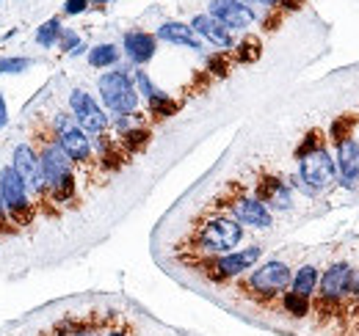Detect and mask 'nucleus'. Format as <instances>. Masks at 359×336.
Returning a JSON list of instances; mask_svg holds the SVG:
<instances>
[{
	"label": "nucleus",
	"instance_id": "nucleus-14",
	"mask_svg": "<svg viewBox=\"0 0 359 336\" xmlns=\"http://www.w3.org/2000/svg\"><path fill=\"white\" fill-rule=\"evenodd\" d=\"M208 14H213L219 22H224L229 31H246L257 20V14L246 3H238V0H210Z\"/></svg>",
	"mask_w": 359,
	"mask_h": 336
},
{
	"label": "nucleus",
	"instance_id": "nucleus-13",
	"mask_svg": "<svg viewBox=\"0 0 359 336\" xmlns=\"http://www.w3.org/2000/svg\"><path fill=\"white\" fill-rule=\"evenodd\" d=\"M255 196L276 212H287L293 210V193H290V185L273 174H260L257 182H255Z\"/></svg>",
	"mask_w": 359,
	"mask_h": 336
},
{
	"label": "nucleus",
	"instance_id": "nucleus-12",
	"mask_svg": "<svg viewBox=\"0 0 359 336\" xmlns=\"http://www.w3.org/2000/svg\"><path fill=\"white\" fill-rule=\"evenodd\" d=\"M69 108H72V116H75V122L83 132L97 138V135H102L108 130V116H105V111L97 105V99L91 97L89 91L72 88L69 91Z\"/></svg>",
	"mask_w": 359,
	"mask_h": 336
},
{
	"label": "nucleus",
	"instance_id": "nucleus-15",
	"mask_svg": "<svg viewBox=\"0 0 359 336\" xmlns=\"http://www.w3.org/2000/svg\"><path fill=\"white\" fill-rule=\"evenodd\" d=\"M191 28L199 39H208L210 44L222 47V50H232L235 47V39H232V31L226 28L224 22H219L213 14H196L191 20Z\"/></svg>",
	"mask_w": 359,
	"mask_h": 336
},
{
	"label": "nucleus",
	"instance_id": "nucleus-21",
	"mask_svg": "<svg viewBox=\"0 0 359 336\" xmlns=\"http://www.w3.org/2000/svg\"><path fill=\"white\" fill-rule=\"evenodd\" d=\"M149 144V130L147 127H130V130H125L122 135H119V146L125 149V152H141L144 146Z\"/></svg>",
	"mask_w": 359,
	"mask_h": 336
},
{
	"label": "nucleus",
	"instance_id": "nucleus-23",
	"mask_svg": "<svg viewBox=\"0 0 359 336\" xmlns=\"http://www.w3.org/2000/svg\"><path fill=\"white\" fill-rule=\"evenodd\" d=\"M147 105H149V113H152L155 119H166V116L177 113V102H175L166 91H158L152 99H147Z\"/></svg>",
	"mask_w": 359,
	"mask_h": 336
},
{
	"label": "nucleus",
	"instance_id": "nucleus-19",
	"mask_svg": "<svg viewBox=\"0 0 359 336\" xmlns=\"http://www.w3.org/2000/svg\"><path fill=\"white\" fill-rule=\"evenodd\" d=\"M290 290L304 295V298H313L315 290H318V267H315V265H302V267L293 273Z\"/></svg>",
	"mask_w": 359,
	"mask_h": 336
},
{
	"label": "nucleus",
	"instance_id": "nucleus-20",
	"mask_svg": "<svg viewBox=\"0 0 359 336\" xmlns=\"http://www.w3.org/2000/svg\"><path fill=\"white\" fill-rule=\"evenodd\" d=\"M122 50L116 44H97L89 50V64L94 69H105V66H114L119 61Z\"/></svg>",
	"mask_w": 359,
	"mask_h": 336
},
{
	"label": "nucleus",
	"instance_id": "nucleus-25",
	"mask_svg": "<svg viewBox=\"0 0 359 336\" xmlns=\"http://www.w3.org/2000/svg\"><path fill=\"white\" fill-rule=\"evenodd\" d=\"M89 323L86 320H78V317H64L53 326V336H86Z\"/></svg>",
	"mask_w": 359,
	"mask_h": 336
},
{
	"label": "nucleus",
	"instance_id": "nucleus-28",
	"mask_svg": "<svg viewBox=\"0 0 359 336\" xmlns=\"http://www.w3.org/2000/svg\"><path fill=\"white\" fill-rule=\"evenodd\" d=\"M318 146H323V138H320V132H310L304 141H302V146L296 149V160L302 158V155H307V152H313Z\"/></svg>",
	"mask_w": 359,
	"mask_h": 336
},
{
	"label": "nucleus",
	"instance_id": "nucleus-11",
	"mask_svg": "<svg viewBox=\"0 0 359 336\" xmlns=\"http://www.w3.org/2000/svg\"><path fill=\"white\" fill-rule=\"evenodd\" d=\"M348 262H334L332 267L323 270V276L318 279V290H315V309L320 317L334 314V309L346 300V284H348Z\"/></svg>",
	"mask_w": 359,
	"mask_h": 336
},
{
	"label": "nucleus",
	"instance_id": "nucleus-22",
	"mask_svg": "<svg viewBox=\"0 0 359 336\" xmlns=\"http://www.w3.org/2000/svg\"><path fill=\"white\" fill-rule=\"evenodd\" d=\"M310 300H313V298H304V295L287 290V293H282V309H285L290 317H307V314H310Z\"/></svg>",
	"mask_w": 359,
	"mask_h": 336
},
{
	"label": "nucleus",
	"instance_id": "nucleus-18",
	"mask_svg": "<svg viewBox=\"0 0 359 336\" xmlns=\"http://www.w3.org/2000/svg\"><path fill=\"white\" fill-rule=\"evenodd\" d=\"M158 39H163V42L169 44H180V47H188V50H205L202 47V39L194 34V28L191 25H185V22H163L161 28H158Z\"/></svg>",
	"mask_w": 359,
	"mask_h": 336
},
{
	"label": "nucleus",
	"instance_id": "nucleus-17",
	"mask_svg": "<svg viewBox=\"0 0 359 336\" xmlns=\"http://www.w3.org/2000/svg\"><path fill=\"white\" fill-rule=\"evenodd\" d=\"M122 47H125V55L133 61L135 66H144V64L152 61V55L158 50V36H152L147 31H130V34H125Z\"/></svg>",
	"mask_w": 359,
	"mask_h": 336
},
{
	"label": "nucleus",
	"instance_id": "nucleus-27",
	"mask_svg": "<svg viewBox=\"0 0 359 336\" xmlns=\"http://www.w3.org/2000/svg\"><path fill=\"white\" fill-rule=\"evenodd\" d=\"M351 130H354V116H348V113H346V116H340V119H334V122H332L329 135H332L337 144H343L346 138H354V135H351Z\"/></svg>",
	"mask_w": 359,
	"mask_h": 336
},
{
	"label": "nucleus",
	"instance_id": "nucleus-6",
	"mask_svg": "<svg viewBox=\"0 0 359 336\" xmlns=\"http://www.w3.org/2000/svg\"><path fill=\"white\" fill-rule=\"evenodd\" d=\"M290 281H293V270L282 259H269L252 270V276L243 284V293L255 300H271V298L287 293Z\"/></svg>",
	"mask_w": 359,
	"mask_h": 336
},
{
	"label": "nucleus",
	"instance_id": "nucleus-24",
	"mask_svg": "<svg viewBox=\"0 0 359 336\" xmlns=\"http://www.w3.org/2000/svg\"><path fill=\"white\" fill-rule=\"evenodd\" d=\"M61 20L58 17H53V20H47L42 28H36V44L39 47H58V39H61Z\"/></svg>",
	"mask_w": 359,
	"mask_h": 336
},
{
	"label": "nucleus",
	"instance_id": "nucleus-1",
	"mask_svg": "<svg viewBox=\"0 0 359 336\" xmlns=\"http://www.w3.org/2000/svg\"><path fill=\"white\" fill-rule=\"evenodd\" d=\"M36 152H39V163L45 174L47 196L53 204H64L69 207L78 199V176H75V163L61 152L58 141L53 138V132H45L36 138Z\"/></svg>",
	"mask_w": 359,
	"mask_h": 336
},
{
	"label": "nucleus",
	"instance_id": "nucleus-3",
	"mask_svg": "<svg viewBox=\"0 0 359 336\" xmlns=\"http://www.w3.org/2000/svg\"><path fill=\"white\" fill-rule=\"evenodd\" d=\"M11 168L17 171V176L25 182L36 210L53 212V202L47 196V185H45V174H42V163H39V152L34 144H20L14 146V155H11Z\"/></svg>",
	"mask_w": 359,
	"mask_h": 336
},
{
	"label": "nucleus",
	"instance_id": "nucleus-16",
	"mask_svg": "<svg viewBox=\"0 0 359 336\" xmlns=\"http://www.w3.org/2000/svg\"><path fill=\"white\" fill-rule=\"evenodd\" d=\"M337 174L343 179L346 188L359 185V141L357 138H346L343 144H337Z\"/></svg>",
	"mask_w": 359,
	"mask_h": 336
},
{
	"label": "nucleus",
	"instance_id": "nucleus-35",
	"mask_svg": "<svg viewBox=\"0 0 359 336\" xmlns=\"http://www.w3.org/2000/svg\"><path fill=\"white\" fill-rule=\"evenodd\" d=\"M86 50H89V47H86V44L81 42V44H78V47H75V50H72V52H69V55H83Z\"/></svg>",
	"mask_w": 359,
	"mask_h": 336
},
{
	"label": "nucleus",
	"instance_id": "nucleus-31",
	"mask_svg": "<svg viewBox=\"0 0 359 336\" xmlns=\"http://www.w3.org/2000/svg\"><path fill=\"white\" fill-rule=\"evenodd\" d=\"M346 298H359V267H351L348 284H346Z\"/></svg>",
	"mask_w": 359,
	"mask_h": 336
},
{
	"label": "nucleus",
	"instance_id": "nucleus-33",
	"mask_svg": "<svg viewBox=\"0 0 359 336\" xmlns=\"http://www.w3.org/2000/svg\"><path fill=\"white\" fill-rule=\"evenodd\" d=\"M238 3H257V6H266V8H276V6H282L285 0H238Z\"/></svg>",
	"mask_w": 359,
	"mask_h": 336
},
{
	"label": "nucleus",
	"instance_id": "nucleus-34",
	"mask_svg": "<svg viewBox=\"0 0 359 336\" xmlns=\"http://www.w3.org/2000/svg\"><path fill=\"white\" fill-rule=\"evenodd\" d=\"M8 125V111H6V97L0 94V130Z\"/></svg>",
	"mask_w": 359,
	"mask_h": 336
},
{
	"label": "nucleus",
	"instance_id": "nucleus-30",
	"mask_svg": "<svg viewBox=\"0 0 359 336\" xmlns=\"http://www.w3.org/2000/svg\"><path fill=\"white\" fill-rule=\"evenodd\" d=\"M14 232H17V226H14V220L8 218L6 204H3V199H0V234H14Z\"/></svg>",
	"mask_w": 359,
	"mask_h": 336
},
{
	"label": "nucleus",
	"instance_id": "nucleus-8",
	"mask_svg": "<svg viewBox=\"0 0 359 336\" xmlns=\"http://www.w3.org/2000/svg\"><path fill=\"white\" fill-rule=\"evenodd\" d=\"M0 199L6 204L8 218L14 220V226H31L36 218V204L25 188V182L17 176V171L11 166L0 168Z\"/></svg>",
	"mask_w": 359,
	"mask_h": 336
},
{
	"label": "nucleus",
	"instance_id": "nucleus-9",
	"mask_svg": "<svg viewBox=\"0 0 359 336\" xmlns=\"http://www.w3.org/2000/svg\"><path fill=\"white\" fill-rule=\"evenodd\" d=\"M53 135L61 146V152L75 163V166H91L94 160V146H91L89 132H83L72 113H55L53 116Z\"/></svg>",
	"mask_w": 359,
	"mask_h": 336
},
{
	"label": "nucleus",
	"instance_id": "nucleus-26",
	"mask_svg": "<svg viewBox=\"0 0 359 336\" xmlns=\"http://www.w3.org/2000/svg\"><path fill=\"white\" fill-rule=\"evenodd\" d=\"M34 66V58H25V55H8V58H0V75H22Z\"/></svg>",
	"mask_w": 359,
	"mask_h": 336
},
{
	"label": "nucleus",
	"instance_id": "nucleus-32",
	"mask_svg": "<svg viewBox=\"0 0 359 336\" xmlns=\"http://www.w3.org/2000/svg\"><path fill=\"white\" fill-rule=\"evenodd\" d=\"M89 3L91 0H67V3H64V14H72V17H75V14H83V11L89 8Z\"/></svg>",
	"mask_w": 359,
	"mask_h": 336
},
{
	"label": "nucleus",
	"instance_id": "nucleus-5",
	"mask_svg": "<svg viewBox=\"0 0 359 336\" xmlns=\"http://www.w3.org/2000/svg\"><path fill=\"white\" fill-rule=\"evenodd\" d=\"M97 88H100L102 105H105L114 116L135 113V108H138V88H135V78H130L128 69L105 72V75L97 80Z\"/></svg>",
	"mask_w": 359,
	"mask_h": 336
},
{
	"label": "nucleus",
	"instance_id": "nucleus-37",
	"mask_svg": "<svg viewBox=\"0 0 359 336\" xmlns=\"http://www.w3.org/2000/svg\"><path fill=\"white\" fill-rule=\"evenodd\" d=\"M94 6H105V3H111V0H91Z\"/></svg>",
	"mask_w": 359,
	"mask_h": 336
},
{
	"label": "nucleus",
	"instance_id": "nucleus-10",
	"mask_svg": "<svg viewBox=\"0 0 359 336\" xmlns=\"http://www.w3.org/2000/svg\"><path fill=\"white\" fill-rule=\"evenodd\" d=\"M216 207H222L226 212V218L238 220L241 226H252V229H269V226H273V212L255 193H246L241 188L232 190Z\"/></svg>",
	"mask_w": 359,
	"mask_h": 336
},
{
	"label": "nucleus",
	"instance_id": "nucleus-29",
	"mask_svg": "<svg viewBox=\"0 0 359 336\" xmlns=\"http://www.w3.org/2000/svg\"><path fill=\"white\" fill-rule=\"evenodd\" d=\"M78 44H81V39H78V34H75L72 28H64V31H61V39H58V47H61L64 52H72V50H75Z\"/></svg>",
	"mask_w": 359,
	"mask_h": 336
},
{
	"label": "nucleus",
	"instance_id": "nucleus-4",
	"mask_svg": "<svg viewBox=\"0 0 359 336\" xmlns=\"http://www.w3.org/2000/svg\"><path fill=\"white\" fill-rule=\"evenodd\" d=\"M334 179H337V163L332 160L326 146H318L299 158V176H293V185H299L304 193L315 196V193L332 188Z\"/></svg>",
	"mask_w": 359,
	"mask_h": 336
},
{
	"label": "nucleus",
	"instance_id": "nucleus-36",
	"mask_svg": "<svg viewBox=\"0 0 359 336\" xmlns=\"http://www.w3.org/2000/svg\"><path fill=\"white\" fill-rule=\"evenodd\" d=\"M105 336H130V334L122 331V328H111V331H105Z\"/></svg>",
	"mask_w": 359,
	"mask_h": 336
},
{
	"label": "nucleus",
	"instance_id": "nucleus-2",
	"mask_svg": "<svg viewBox=\"0 0 359 336\" xmlns=\"http://www.w3.org/2000/svg\"><path fill=\"white\" fill-rule=\"evenodd\" d=\"M243 240V226L226 215H210L196 223L191 234V251L199 256H219V253L235 251Z\"/></svg>",
	"mask_w": 359,
	"mask_h": 336
},
{
	"label": "nucleus",
	"instance_id": "nucleus-38",
	"mask_svg": "<svg viewBox=\"0 0 359 336\" xmlns=\"http://www.w3.org/2000/svg\"><path fill=\"white\" fill-rule=\"evenodd\" d=\"M293 3H296V0H285V6H290V8H293Z\"/></svg>",
	"mask_w": 359,
	"mask_h": 336
},
{
	"label": "nucleus",
	"instance_id": "nucleus-7",
	"mask_svg": "<svg viewBox=\"0 0 359 336\" xmlns=\"http://www.w3.org/2000/svg\"><path fill=\"white\" fill-rule=\"evenodd\" d=\"M260 256H263V248H260V246H249V248L219 253V256H210V259H196L194 267L202 270V273H205L208 279H213V281H229V279H238V276H243L246 270H252Z\"/></svg>",
	"mask_w": 359,
	"mask_h": 336
}]
</instances>
